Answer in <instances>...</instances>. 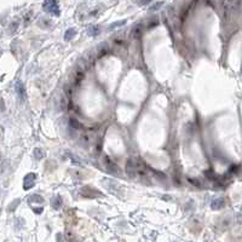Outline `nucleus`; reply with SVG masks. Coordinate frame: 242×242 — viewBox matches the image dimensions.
<instances>
[{
	"label": "nucleus",
	"mask_w": 242,
	"mask_h": 242,
	"mask_svg": "<svg viewBox=\"0 0 242 242\" xmlns=\"http://www.w3.org/2000/svg\"><path fill=\"white\" fill-rule=\"evenodd\" d=\"M44 9L52 13L55 16H58L59 15V8H58V4H57V0H45L44 1Z\"/></svg>",
	"instance_id": "obj_1"
},
{
	"label": "nucleus",
	"mask_w": 242,
	"mask_h": 242,
	"mask_svg": "<svg viewBox=\"0 0 242 242\" xmlns=\"http://www.w3.org/2000/svg\"><path fill=\"white\" fill-rule=\"evenodd\" d=\"M103 161H104L105 168H107V171H108V172H110V173H119L118 166L115 165V162H114V161L109 156H104Z\"/></svg>",
	"instance_id": "obj_2"
},
{
	"label": "nucleus",
	"mask_w": 242,
	"mask_h": 242,
	"mask_svg": "<svg viewBox=\"0 0 242 242\" xmlns=\"http://www.w3.org/2000/svg\"><path fill=\"white\" fill-rule=\"evenodd\" d=\"M35 180H36V177L34 173H29L27 174L25 178H24V182H23V185H24V189L28 190L30 188H33L35 185Z\"/></svg>",
	"instance_id": "obj_3"
},
{
	"label": "nucleus",
	"mask_w": 242,
	"mask_h": 242,
	"mask_svg": "<svg viewBox=\"0 0 242 242\" xmlns=\"http://www.w3.org/2000/svg\"><path fill=\"white\" fill-rule=\"evenodd\" d=\"M16 92H17L18 98L23 102V100L25 99V89H24V85H23L21 81H18V82L16 84Z\"/></svg>",
	"instance_id": "obj_4"
},
{
	"label": "nucleus",
	"mask_w": 242,
	"mask_h": 242,
	"mask_svg": "<svg viewBox=\"0 0 242 242\" xmlns=\"http://www.w3.org/2000/svg\"><path fill=\"white\" fill-rule=\"evenodd\" d=\"M223 206H224V200L223 199H216V200H213L212 204H211L212 210H220Z\"/></svg>",
	"instance_id": "obj_5"
},
{
	"label": "nucleus",
	"mask_w": 242,
	"mask_h": 242,
	"mask_svg": "<svg viewBox=\"0 0 242 242\" xmlns=\"http://www.w3.org/2000/svg\"><path fill=\"white\" fill-rule=\"evenodd\" d=\"M75 34H76V32H75V29L74 28H69L68 30L65 32V34H64V39L67 40V41H70V40L75 36Z\"/></svg>",
	"instance_id": "obj_6"
},
{
	"label": "nucleus",
	"mask_w": 242,
	"mask_h": 242,
	"mask_svg": "<svg viewBox=\"0 0 242 242\" xmlns=\"http://www.w3.org/2000/svg\"><path fill=\"white\" fill-rule=\"evenodd\" d=\"M87 34L91 35V36H96V35H98V34H99V27H97V25H92V27H90V28L87 29Z\"/></svg>",
	"instance_id": "obj_7"
},
{
	"label": "nucleus",
	"mask_w": 242,
	"mask_h": 242,
	"mask_svg": "<svg viewBox=\"0 0 242 242\" xmlns=\"http://www.w3.org/2000/svg\"><path fill=\"white\" fill-rule=\"evenodd\" d=\"M69 125H70V127L73 130H79L80 129V122L78 120H75V119H70L69 120Z\"/></svg>",
	"instance_id": "obj_8"
},
{
	"label": "nucleus",
	"mask_w": 242,
	"mask_h": 242,
	"mask_svg": "<svg viewBox=\"0 0 242 242\" xmlns=\"http://www.w3.org/2000/svg\"><path fill=\"white\" fill-rule=\"evenodd\" d=\"M60 202H62V200H60V197L56 196L55 199H53V201H52V206L55 207V208H58V207H59V205H60Z\"/></svg>",
	"instance_id": "obj_9"
},
{
	"label": "nucleus",
	"mask_w": 242,
	"mask_h": 242,
	"mask_svg": "<svg viewBox=\"0 0 242 242\" xmlns=\"http://www.w3.org/2000/svg\"><path fill=\"white\" fill-rule=\"evenodd\" d=\"M125 22L126 21H119V22H115V23H113L109 28L110 29H113V28H115V27H120V25H122V24H125Z\"/></svg>",
	"instance_id": "obj_10"
}]
</instances>
